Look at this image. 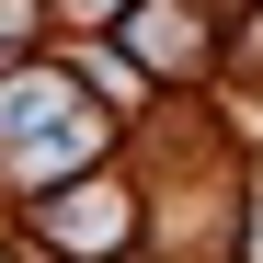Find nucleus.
Masks as SVG:
<instances>
[{
  "label": "nucleus",
  "mask_w": 263,
  "mask_h": 263,
  "mask_svg": "<svg viewBox=\"0 0 263 263\" xmlns=\"http://www.w3.org/2000/svg\"><path fill=\"white\" fill-rule=\"evenodd\" d=\"M0 138H12V160H80L92 115L69 103V80H23V92H0Z\"/></svg>",
  "instance_id": "obj_1"
},
{
  "label": "nucleus",
  "mask_w": 263,
  "mask_h": 263,
  "mask_svg": "<svg viewBox=\"0 0 263 263\" xmlns=\"http://www.w3.org/2000/svg\"><path fill=\"white\" fill-rule=\"evenodd\" d=\"M240 69H263V23H252V34H240Z\"/></svg>",
  "instance_id": "obj_3"
},
{
  "label": "nucleus",
  "mask_w": 263,
  "mask_h": 263,
  "mask_svg": "<svg viewBox=\"0 0 263 263\" xmlns=\"http://www.w3.org/2000/svg\"><path fill=\"white\" fill-rule=\"evenodd\" d=\"M126 217H138V206H126L115 183H69V195L46 206V229H58L69 252H115V240H126Z\"/></svg>",
  "instance_id": "obj_2"
}]
</instances>
